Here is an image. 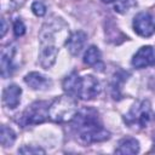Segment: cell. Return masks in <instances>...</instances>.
Returning <instances> with one entry per match:
<instances>
[{
    "instance_id": "cell-1",
    "label": "cell",
    "mask_w": 155,
    "mask_h": 155,
    "mask_svg": "<svg viewBox=\"0 0 155 155\" xmlns=\"http://www.w3.org/2000/svg\"><path fill=\"white\" fill-rule=\"evenodd\" d=\"M69 38L68 24L57 16L47 19L39 33V62L45 69H50L57 59L61 45Z\"/></svg>"
},
{
    "instance_id": "cell-2",
    "label": "cell",
    "mask_w": 155,
    "mask_h": 155,
    "mask_svg": "<svg viewBox=\"0 0 155 155\" xmlns=\"http://www.w3.org/2000/svg\"><path fill=\"white\" fill-rule=\"evenodd\" d=\"M73 130L82 144L98 143L110 138V133L103 127L98 113L91 108H82L78 111L73 119Z\"/></svg>"
},
{
    "instance_id": "cell-3",
    "label": "cell",
    "mask_w": 155,
    "mask_h": 155,
    "mask_svg": "<svg viewBox=\"0 0 155 155\" xmlns=\"http://www.w3.org/2000/svg\"><path fill=\"white\" fill-rule=\"evenodd\" d=\"M78 104L74 97L69 94L59 96L50 103L48 107V119L53 122L64 124L70 122L78 114Z\"/></svg>"
},
{
    "instance_id": "cell-4",
    "label": "cell",
    "mask_w": 155,
    "mask_h": 155,
    "mask_svg": "<svg viewBox=\"0 0 155 155\" xmlns=\"http://www.w3.org/2000/svg\"><path fill=\"white\" fill-rule=\"evenodd\" d=\"M151 120V105L149 101L136 102L125 115V122L130 127L144 128Z\"/></svg>"
},
{
    "instance_id": "cell-5",
    "label": "cell",
    "mask_w": 155,
    "mask_h": 155,
    "mask_svg": "<svg viewBox=\"0 0 155 155\" xmlns=\"http://www.w3.org/2000/svg\"><path fill=\"white\" fill-rule=\"evenodd\" d=\"M48 107H50V103L45 101H38L31 103L23 111L18 122L23 127L45 122L48 119Z\"/></svg>"
},
{
    "instance_id": "cell-6",
    "label": "cell",
    "mask_w": 155,
    "mask_h": 155,
    "mask_svg": "<svg viewBox=\"0 0 155 155\" xmlns=\"http://www.w3.org/2000/svg\"><path fill=\"white\" fill-rule=\"evenodd\" d=\"M133 29L142 38H149L155 34V17L149 12H139L133 18Z\"/></svg>"
},
{
    "instance_id": "cell-7",
    "label": "cell",
    "mask_w": 155,
    "mask_h": 155,
    "mask_svg": "<svg viewBox=\"0 0 155 155\" xmlns=\"http://www.w3.org/2000/svg\"><path fill=\"white\" fill-rule=\"evenodd\" d=\"M101 84L99 81L92 76V75H85L81 78L80 87H79V94L78 98L84 101H90L96 98L101 93Z\"/></svg>"
},
{
    "instance_id": "cell-8",
    "label": "cell",
    "mask_w": 155,
    "mask_h": 155,
    "mask_svg": "<svg viewBox=\"0 0 155 155\" xmlns=\"http://www.w3.org/2000/svg\"><path fill=\"white\" fill-rule=\"evenodd\" d=\"M17 53V47L13 44H8L1 48L0 56V67H1V75L2 78L10 76L13 70L16 69L15 65V57Z\"/></svg>"
},
{
    "instance_id": "cell-9",
    "label": "cell",
    "mask_w": 155,
    "mask_h": 155,
    "mask_svg": "<svg viewBox=\"0 0 155 155\" xmlns=\"http://www.w3.org/2000/svg\"><path fill=\"white\" fill-rule=\"evenodd\" d=\"M155 64V50L151 46H142L132 57V65L136 69L148 68Z\"/></svg>"
},
{
    "instance_id": "cell-10",
    "label": "cell",
    "mask_w": 155,
    "mask_h": 155,
    "mask_svg": "<svg viewBox=\"0 0 155 155\" xmlns=\"http://www.w3.org/2000/svg\"><path fill=\"white\" fill-rule=\"evenodd\" d=\"M21 96L22 88L16 84H11L6 86L2 91V103L5 104V107L15 109L21 103Z\"/></svg>"
},
{
    "instance_id": "cell-11",
    "label": "cell",
    "mask_w": 155,
    "mask_h": 155,
    "mask_svg": "<svg viewBox=\"0 0 155 155\" xmlns=\"http://www.w3.org/2000/svg\"><path fill=\"white\" fill-rule=\"evenodd\" d=\"M86 41H87L86 33L82 31V30H78V31H75V33H73V34L69 35L65 45L68 47V51L73 56H78L82 51V48L85 47Z\"/></svg>"
},
{
    "instance_id": "cell-12",
    "label": "cell",
    "mask_w": 155,
    "mask_h": 155,
    "mask_svg": "<svg viewBox=\"0 0 155 155\" xmlns=\"http://www.w3.org/2000/svg\"><path fill=\"white\" fill-rule=\"evenodd\" d=\"M24 82L33 90H47L50 88V86L52 85L51 79H48L47 76H45L41 73L38 71H31L29 74L25 75L24 78Z\"/></svg>"
},
{
    "instance_id": "cell-13",
    "label": "cell",
    "mask_w": 155,
    "mask_h": 155,
    "mask_svg": "<svg viewBox=\"0 0 155 155\" xmlns=\"http://www.w3.org/2000/svg\"><path fill=\"white\" fill-rule=\"evenodd\" d=\"M115 153L121 154V155L137 154V153H139V142L133 137H125L119 140Z\"/></svg>"
},
{
    "instance_id": "cell-14",
    "label": "cell",
    "mask_w": 155,
    "mask_h": 155,
    "mask_svg": "<svg viewBox=\"0 0 155 155\" xmlns=\"http://www.w3.org/2000/svg\"><path fill=\"white\" fill-rule=\"evenodd\" d=\"M80 81H81V76H79L76 73H71L68 76H65L63 80V84H62L64 92L74 98H78Z\"/></svg>"
},
{
    "instance_id": "cell-15",
    "label": "cell",
    "mask_w": 155,
    "mask_h": 155,
    "mask_svg": "<svg viewBox=\"0 0 155 155\" xmlns=\"http://www.w3.org/2000/svg\"><path fill=\"white\" fill-rule=\"evenodd\" d=\"M99 62H101V51L96 46H90L84 54V63L90 67H94Z\"/></svg>"
},
{
    "instance_id": "cell-16",
    "label": "cell",
    "mask_w": 155,
    "mask_h": 155,
    "mask_svg": "<svg viewBox=\"0 0 155 155\" xmlns=\"http://www.w3.org/2000/svg\"><path fill=\"white\" fill-rule=\"evenodd\" d=\"M16 140V133L12 128L2 125L1 126V133H0V142L4 147H11Z\"/></svg>"
},
{
    "instance_id": "cell-17",
    "label": "cell",
    "mask_w": 155,
    "mask_h": 155,
    "mask_svg": "<svg viewBox=\"0 0 155 155\" xmlns=\"http://www.w3.org/2000/svg\"><path fill=\"white\" fill-rule=\"evenodd\" d=\"M31 11H33V13H34L35 16L42 17V16H45V13H46V6H45L41 1H34V2L31 4Z\"/></svg>"
},
{
    "instance_id": "cell-18",
    "label": "cell",
    "mask_w": 155,
    "mask_h": 155,
    "mask_svg": "<svg viewBox=\"0 0 155 155\" xmlns=\"http://www.w3.org/2000/svg\"><path fill=\"white\" fill-rule=\"evenodd\" d=\"M18 153L21 154H45V150L35 145H24L21 149H18Z\"/></svg>"
},
{
    "instance_id": "cell-19",
    "label": "cell",
    "mask_w": 155,
    "mask_h": 155,
    "mask_svg": "<svg viewBox=\"0 0 155 155\" xmlns=\"http://www.w3.org/2000/svg\"><path fill=\"white\" fill-rule=\"evenodd\" d=\"M13 33L16 36H22L25 33V25L21 18H17L13 22Z\"/></svg>"
},
{
    "instance_id": "cell-20",
    "label": "cell",
    "mask_w": 155,
    "mask_h": 155,
    "mask_svg": "<svg viewBox=\"0 0 155 155\" xmlns=\"http://www.w3.org/2000/svg\"><path fill=\"white\" fill-rule=\"evenodd\" d=\"M130 8V1L128 0H117L115 4V10L120 13L127 12Z\"/></svg>"
},
{
    "instance_id": "cell-21",
    "label": "cell",
    "mask_w": 155,
    "mask_h": 155,
    "mask_svg": "<svg viewBox=\"0 0 155 155\" xmlns=\"http://www.w3.org/2000/svg\"><path fill=\"white\" fill-rule=\"evenodd\" d=\"M2 29H1V36H4L6 34V30H7V25H6V21L2 18Z\"/></svg>"
},
{
    "instance_id": "cell-22",
    "label": "cell",
    "mask_w": 155,
    "mask_h": 155,
    "mask_svg": "<svg viewBox=\"0 0 155 155\" xmlns=\"http://www.w3.org/2000/svg\"><path fill=\"white\" fill-rule=\"evenodd\" d=\"M103 2H105V4H110V2H113V1H115V0H102Z\"/></svg>"
}]
</instances>
